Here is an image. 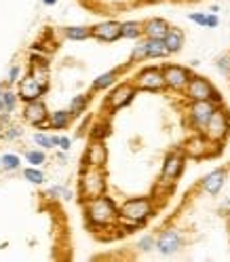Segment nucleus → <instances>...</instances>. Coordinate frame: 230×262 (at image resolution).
Masks as SVG:
<instances>
[{
	"label": "nucleus",
	"mask_w": 230,
	"mask_h": 262,
	"mask_svg": "<svg viewBox=\"0 0 230 262\" xmlns=\"http://www.w3.org/2000/svg\"><path fill=\"white\" fill-rule=\"evenodd\" d=\"M146 49H148V59H160L169 55L165 40L160 38H146Z\"/></svg>",
	"instance_id": "nucleus-20"
},
{
	"label": "nucleus",
	"mask_w": 230,
	"mask_h": 262,
	"mask_svg": "<svg viewBox=\"0 0 230 262\" xmlns=\"http://www.w3.org/2000/svg\"><path fill=\"white\" fill-rule=\"evenodd\" d=\"M80 186V194L83 199H95V196H102L106 192V176L102 171V167H85L78 180Z\"/></svg>",
	"instance_id": "nucleus-2"
},
{
	"label": "nucleus",
	"mask_w": 230,
	"mask_h": 262,
	"mask_svg": "<svg viewBox=\"0 0 230 262\" xmlns=\"http://www.w3.org/2000/svg\"><path fill=\"white\" fill-rule=\"evenodd\" d=\"M17 93H13L9 89H5L3 93H0V114H11L15 110V106H17Z\"/></svg>",
	"instance_id": "nucleus-24"
},
{
	"label": "nucleus",
	"mask_w": 230,
	"mask_h": 262,
	"mask_svg": "<svg viewBox=\"0 0 230 262\" xmlns=\"http://www.w3.org/2000/svg\"><path fill=\"white\" fill-rule=\"evenodd\" d=\"M91 34L95 40L100 42H117L123 38V24L119 21H102L91 28Z\"/></svg>",
	"instance_id": "nucleus-12"
},
{
	"label": "nucleus",
	"mask_w": 230,
	"mask_h": 262,
	"mask_svg": "<svg viewBox=\"0 0 230 262\" xmlns=\"http://www.w3.org/2000/svg\"><path fill=\"white\" fill-rule=\"evenodd\" d=\"M169 24L165 19H160V17H154V19H148L144 24V36L146 38H165L167 36V32H169Z\"/></svg>",
	"instance_id": "nucleus-18"
},
{
	"label": "nucleus",
	"mask_w": 230,
	"mask_h": 262,
	"mask_svg": "<svg viewBox=\"0 0 230 262\" xmlns=\"http://www.w3.org/2000/svg\"><path fill=\"white\" fill-rule=\"evenodd\" d=\"M19 76H21L19 66H11V70H9V83H17Z\"/></svg>",
	"instance_id": "nucleus-38"
},
{
	"label": "nucleus",
	"mask_w": 230,
	"mask_h": 262,
	"mask_svg": "<svg viewBox=\"0 0 230 262\" xmlns=\"http://www.w3.org/2000/svg\"><path fill=\"white\" fill-rule=\"evenodd\" d=\"M117 76H119V70L104 72V74H100V76L93 80L91 89H93V91H104V89H108V87H112L114 83H117Z\"/></svg>",
	"instance_id": "nucleus-22"
},
{
	"label": "nucleus",
	"mask_w": 230,
	"mask_h": 262,
	"mask_svg": "<svg viewBox=\"0 0 230 262\" xmlns=\"http://www.w3.org/2000/svg\"><path fill=\"white\" fill-rule=\"evenodd\" d=\"M57 146L61 150H70V146H72V140L68 138V136H59V140H57Z\"/></svg>",
	"instance_id": "nucleus-40"
},
{
	"label": "nucleus",
	"mask_w": 230,
	"mask_h": 262,
	"mask_svg": "<svg viewBox=\"0 0 230 262\" xmlns=\"http://www.w3.org/2000/svg\"><path fill=\"white\" fill-rule=\"evenodd\" d=\"M184 161H186V157H184L182 152H169V155L165 157V163H163L160 182L173 184L175 180L182 176V171H184Z\"/></svg>",
	"instance_id": "nucleus-10"
},
{
	"label": "nucleus",
	"mask_w": 230,
	"mask_h": 262,
	"mask_svg": "<svg viewBox=\"0 0 230 262\" xmlns=\"http://www.w3.org/2000/svg\"><path fill=\"white\" fill-rule=\"evenodd\" d=\"M21 134H24V129L13 125V127H7L3 131V140H17V138H21Z\"/></svg>",
	"instance_id": "nucleus-35"
},
{
	"label": "nucleus",
	"mask_w": 230,
	"mask_h": 262,
	"mask_svg": "<svg viewBox=\"0 0 230 262\" xmlns=\"http://www.w3.org/2000/svg\"><path fill=\"white\" fill-rule=\"evenodd\" d=\"M57 140L59 136H47V134H34V142L38 146H42V148H53V146H57Z\"/></svg>",
	"instance_id": "nucleus-29"
},
{
	"label": "nucleus",
	"mask_w": 230,
	"mask_h": 262,
	"mask_svg": "<svg viewBox=\"0 0 230 262\" xmlns=\"http://www.w3.org/2000/svg\"><path fill=\"white\" fill-rule=\"evenodd\" d=\"M119 209H121V216L131 218V220H140V222H146L154 214L152 201L148 199V196H133V199H127Z\"/></svg>",
	"instance_id": "nucleus-4"
},
{
	"label": "nucleus",
	"mask_w": 230,
	"mask_h": 262,
	"mask_svg": "<svg viewBox=\"0 0 230 262\" xmlns=\"http://www.w3.org/2000/svg\"><path fill=\"white\" fill-rule=\"evenodd\" d=\"M142 34H144V24H140V21H125L123 24V38L137 40Z\"/></svg>",
	"instance_id": "nucleus-25"
},
{
	"label": "nucleus",
	"mask_w": 230,
	"mask_h": 262,
	"mask_svg": "<svg viewBox=\"0 0 230 262\" xmlns=\"http://www.w3.org/2000/svg\"><path fill=\"white\" fill-rule=\"evenodd\" d=\"M137 93V87L135 85H129V83H121L117 85L106 97V108L108 110H121L125 106H129L133 102V97Z\"/></svg>",
	"instance_id": "nucleus-7"
},
{
	"label": "nucleus",
	"mask_w": 230,
	"mask_h": 262,
	"mask_svg": "<svg viewBox=\"0 0 230 262\" xmlns=\"http://www.w3.org/2000/svg\"><path fill=\"white\" fill-rule=\"evenodd\" d=\"M3 91H5V89H3V83H0V93H3Z\"/></svg>",
	"instance_id": "nucleus-43"
},
{
	"label": "nucleus",
	"mask_w": 230,
	"mask_h": 262,
	"mask_svg": "<svg viewBox=\"0 0 230 262\" xmlns=\"http://www.w3.org/2000/svg\"><path fill=\"white\" fill-rule=\"evenodd\" d=\"M21 165V161L17 155H11V152H5L3 157H0V167H3L5 171H15V169H19Z\"/></svg>",
	"instance_id": "nucleus-27"
},
{
	"label": "nucleus",
	"mask_w": 230,
	"mask_h": 262,
	"mask_svg": "<svg viewBox=\"0 0 230 262\" xmlns=\"http://www.w3.org/2000/svg\"><path fill=\"white\" fill-rule=\"evenodd\" d=\"M224 182H226V169H222V167H218V169H213V171H209L203 180H201V188L207 192V194H211V196H216L220 190H222V186H224Z\"/></svg>",
	"instance_id": "nucleus-17"
},
{
	"label": "nucleus",
	"mask_w": 230,
	"mask_h": 262,
	"mask_svg": "<svg viewBox=\"0 0 230 262\" xmlns=\"http://www.w3.org/2000/svg\"><path fill=\"white\" fill-rule=\"evenodd\" d=\"M144 59H148V49H146V40H142V42H137L135 47H133V51H131V61H144Z\"/></svg>",
	"instance_id": "nucleus-31"
},
{
	"label": "nucleus",
	"mask_w": 230,
	"mask_h": 262,
	"mask_svg": "<svg viewBox=\"0 0 230 262\" xmlns=\"http://www.w3.org/2000/svg\"><path fill=\"white\" fill-rule=\"evenodd\" d=\"M24 119H26L28 123H32L34 127H47V125H49L47 106H44L40 100L26 102V106H24Z\"/></svg>",
	"instance_id": "nucleus-14"
},
{
	"label": "nucleus",
	"mask_w": 230,
	"mask_h": 262,
	"mask_svg": "<svg viewBox=\"0 0 230 262\" xmlns=\"http://www.w3.org/2000/svg\"><path fill=\"white\" fill-rule=\"evenodd\" d=\"M44 87L38 83V80L32 76V74H28L26 78H21L19 80V91H17V95H19V100H24V102H32V100H40V97L44 95Z\"/></svg>",
	"instance_id": "nucleus-16"
},
{
	"label": "nucleus",
	"mask_w": 230,
	"mask_h": 262,
	"mask_svg": "<svg viewBox=\"0 0 230 262\" xmlns=\"http://www.w3.org/2000/svg\"><path fill=\"white\" fill-rule=\"evenodd\" d=\"M137 248H140L142 252H152V250H156V239H154L152 235H144V237L137 241Z\"/></svg>",
	"instance_id": "nucleus-33"
},
{
	"label": "nucleus",
	"mask_w": 230,
	"mask_h": 262,
	"mask_svg": "<svg viewBox=\"0 0 230 262\" xmlns=\"http://www.w3.org/2000/svg\"><path fill=\"white\" fill-rule=\"evenodd\" d=\"M24 178L28 180V182H32V184H42V182H44V173H42L40 169H36L34 165L28 167V169H24Z\"/></svg>",
	"instance_id": "nucleus-28"
},
{
	"label": "nucleus",
	"mask_w": 230,
	"mask_h": 262,
	"mask_svg": "<svg viewBox=\"0 0 230 262\" xmlns=\"http://www.w3.org/2000/svg\"><path fill=\"white\" fill-rule=\"evenodd\" d=\"M216 68L224 74V76H230V55H220L216 59Z\"/></svg>",
	"instance_id": "nucleus-34"
},
{
	"label": "nucleus",
	"mask_w": 230,
	"mask_h": 262,
	"mask_svg": "<svg viewBox=\"0 0 230 262\" xmlns=\"http://www.w3.org/2000/svg\"><path fill=\"white\" fill-rule=\"evenodd\" d=\"M163 40H165V45H167L169 55L171 53H179V51H182V47H184V32L179 28H169L167 36Z\"/></svg>",
	"instance_id": "nucleus-19"
},
{
	"label": "nucleus",
	"mask_w": 230,
	"mask_h": 262,
	"mask_svg": "<svg viewBox=\"0 0 230 262\" xmlns=\"http://www.w3.org/2000/svg\"><path fill=\"white\" fill-rule=\"evenodd\" d=\"M47 194L51 196V199H63V201H70L72 199V192L65 188V186H51Z\"/></svg>",
	"instance_id": "nucleus-30"
},
{
	"label": "nucleus",
	"mask_w": 230,
	"mask_h": 262,
	"mask_svg": "<svg viewBox=\"0 0 230 262\" xmlns=\"http://www.w3.org/2000/svg\"><path fill=\"white\" fill-rule=\"evenodd\" d=\"M216 110H218V104L211 102V100L192 102L190 108H188V119H190V123H192L196 129L203 131L205 125L209 123V119L213 117V112H216Z\"/></svg>",
	"instance_id": "nucleus-6"
},
{
	"label": "nucleus",
	"mask_w": 230,
	"mask_h": 262,
	"mask_svg": "<svg viewBox=\"0 0 230 262\" xmlns=\"http://www.w3.org/2000/svg\"><path fill=\"white\" fill-rule=\"evenodd\" d=\"M85 214L89 220V226H110L114 222H119L121 216V209L117 207L110 196L102 194V196H95V199H87L85 201Z\"/></svg>",
	"instance_id": "nucleus-1"
},
{
	"label": "nucleus",
	"mask_w": 230,
	"mask_h": 262,
	"mask_svg": "<svg viewBox=\"0 0 230 262\" xmlns=\"http://www.w3.org/2000/svg\"><path fill=\"white\" fill-rule=\"evenodd\" d=\"M110 134L108 125H95V131H91V140H104Z\"/></svg>",
	"instance_id": "nucleus-36"
},
{
	"label": "nucleus",
	"mask_w": 230,
	"mask_h": 262,
	"mask_svg": "<svg viewBox=\"0 0 230 262\" xmlns=\"http://www.w3.org/2000/svg\"><path fill=\"white\" fill-rule=\"evenodd\" d=\"M218 26H220L218 13H207V24H205V28H218Z\"/></svg>",
	"instance_id": "nucleus-39"
},
{
	"label": "nucleus",
	"mask_w": 230,
	"mask_h": 262,
	"mask_svg": "<svg viewBox=\"0 0 230 262\" xmlns=\"http://www.w3.org/2000/svg\"><path fill=\"white\" fill-rule=\"evenodd\" d=\"M182 235L175 228H167V231H163L156 239V250L163 254V256H171L175 254L179 248H182Z\"/></svg>",
	"instance_id": "nucleus-13"
},
{
	"label": "nucleus",
	"mask_w": 230,
	"mask_h": 262,
	"mask_svg": "<svg viewBox=\"0 0 230 262\" xmlns=\"http://www.w3.org/2000/svg\"><path fill=\"white\" fill-rule=\"evenodd\" d=\"M44 159H47V157H44L42 150H28V152H26V161L30 163V165H34V167L42 165Z\"/></svg>",
	"instance_id": "nucleus-32"
},
{
	"label": "nucleus",
	"mask_w": 230,
	"mask_h": 262,
	"mask_svg": "<svg viewBox=\"0 0 230 262\" xmlns=\"http://www.w3.org/2000/svg\"><path fill=\"white\" fill-rule=\"evenodd\" d=\"M72 121V112L70 110H57L53 114H49V127L51 129H65Z\"/></svg>",
	"instance_id": "nucleus-21"
},
{
	"label": "nucleus",
	"mask_w": 230,
	"mask_h": 262,
	"mask_svg": "<svg viewBox=\"0 0 230 262\" xmlns=\"http://www.w3.org/2000/svg\"><path fill=\"white\" fill-rule=\"evenodd\" d=\"M203 134H205L211 142H218V144L228 138V134H230V117H228V112H226L222 106H218V110L213 112V117H211L209 123L205 125Z\"/></svg>",
	"instance_id": "nucleus-3"
},
{
	"label": "nucleus",
	"mask_w": 230,
	"mask_h": 262,
	"mask_svg": "<svg viewBox=\"0 0 230 262\" xmlns=\"http://www.w3.org/2000/svg\"><path fill=\"white\" fill-rule=\"evenodd\" d=\"M108 161V148L104 146V140H93L87 146V152H85V167H104Z\"/></svg>",
	"instance_id": "nucleus-15"
},
{
	"label": "nucleus",
	"mask_w": 230,
	"mask_h": 262,
	"mask_svg": "<svg viewBox=\"0 0 230 262\" xmlns=\"http://www.w3.org/2000/svg\"><path fill=\"white\" fill-rule=\"evenodd\" d=\"M216 144V142H211L203 131H199L196 136H192L188 142H186V146H184V155L186 157H190V159H203V157H209L211 155V146Z\"/></svg>",
	"instance_id": "nucleus-11"
},
{
	"label": "nucleus",
	"mask_w": 230,
	"mask_h": 262,
	"mask_svg": "<svg viewBox=\"0 0 230 262\" xmlns=\"http://www.w3.org/2000/svg\"><path fill=\"white\" fill-rule=\"evenodd\" d=\"M42 3H44L47 7H53V5H57V0H42Z\"/></svg>",
	"instance_id": "nucleus-41"
},
{
	"label": "nucleus",
	"mask_w": 230,
	"mask_h": 262,
	"mask_svg": "<svg viewBox=\"0 0 230 262\" xmlns=\"http://www.w3.org/2000/svg\"><path fill=\"white\" fill-rule=\"evenodd\" d=\"M163 76H165L167 89H173V91H184L188 80H190V72L186 68H182V66H175V63L163 66Z\"/></svg>",
	"instance_id": "nucleus-9"
},
{
	"label": "nucleus",
	"mask_w": 230,
	"mask_h": 262,
	"mask_svg": "<svg viewBox=\"0 0 230 262\" xmlns=\"http://www.w3.org/2000/svg\"><path fill=\"white\" fill-rule=\"evenodd\" d=\"M137 89L144 91H160L165 89V76H163V68H156V66H148V68H142L135 76V83Z\"/></svg>",
	"instance_id": "nucleus-5"
},
{
	"label": "nucleus",
	"mask_w": 230,
	"mask_h": 262,
	"mask_svg": "<svg viewBox=\"0 0 230 262\" xmlns=\"http://www.w3.org/2000/svg\"><path fill=\"white\" fill-rule=\"evenodd\" d=\"M89 106V95H74L72 97V102H70V112H72V117H78V114H83Z\"/></svg>",
	"instance_id": "nucleus-26"
},
{
	"label": "nucleus",
	"mask_w": 230,
	"mask_h": 262,
	"mask_svg": "<svg viewBox=\"0 0 230 262\" xmlns=\"http://www.w3.org/2000/svg\"><path fill=\"white\" fill-rule=\"evenodd\" d=\"M188 19L194 21L196 26L205 28V24H207V13H190V15H188Z\"/></svg>",
	"instance_id": "nucleus-37"
},
{
	"label": "nucleus",
	"mask_w": 230,
	"mask_h": 262,
	"mask_svg": "<svg viewBox=\"0 0 230 262\" xmlns=\"http://www.w3.org/2000/svg\"><path fill=\"white\" fill-rule=\"evenodd\" d=\"M186 97L190 102H201V100H213L216 95V87H213L207 78L203 76H190L186 85Z\"/></svg>",
	"instance_id": "nucleus-8"
},
{
	"label": "nucleus",
	"mask_w": 230,
	"mask_h": 262,
	"mask_svg": "<svg viewBox=\"0 0 230 262\" xmlns=\"http://www.w3.org/2000/svg\"><path fill=\"white\" fill-rule=\"evenodd\" d=\"M63 34H65V38L76 40V42L87 40V38H93L91 28H87V26H70V28H65V30H63Z\"/></svg>",
	"instance_id": "nucleus-23"
},
{
	"label": "nucleus",
	"mask_w": 230,
	"mask_h": 262,
	"mask_svg": "<svg viewBox=\"0 0 230 262\" xmlns=\"http://www.w3.org/2000/svg\"><path fill=\"white\" fill-rule=\"evenodd\" d=\"M218 11H220L218 5H211V7H209V13H218Z\"/></svg>",
	"instance_id": "nucleus-42"
}]
</instances>
